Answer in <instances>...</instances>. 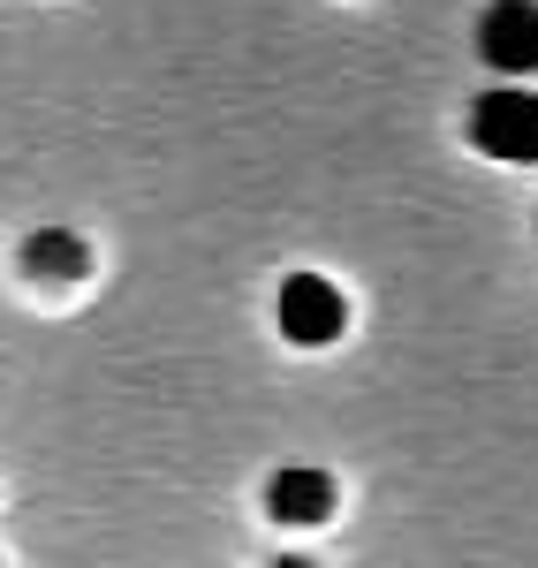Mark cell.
Returning a JSON list of instances; mask_svg holds the SVG:
<instances>
[{
	"label": "cell",
	"instance_id": "6da1fadb",
	"mask_svg": "<svg viewBox=\"0 0 538 568\" xmlns=\"http://www.w3.org/2000/svg\"><path fill=\"white\" fill-rule=\"evenodd\" d=\"M470 144L500 168H538V91L494 84L470 99Z\"/></svg>",
	"mask_w": 538,
	"mask_h": 568
},
{
	"label": "cell",
	"instance_id": "7a4b0ae2",
	"mask_svg": "<svg viewBox=\"0 0 538 568\" xmlns=\"http://www.w3.org/2000/svg\"><path fill=\"white\" fill-rule=\"evenodd\" d=\"M273 318H281V334H288L296 349H326V342H342V326H349V296H342L326 273H288L281 296H273Z\"/></svg>",
	"mask_w": 538,
	"mask_h": 568
},
{
	"label": "cell",
	"instance_id": "3957f363",
	"mask_svg": "<svg viewBox=\"0 0 538 568\" xmlns=\"http://www.w3.org/2000/svg\"><path fill=\"white\" fill-rule=\"evenodd\" d=\"M478 53L500 77H531L538 69V0H494L478 16Z\"/></svg>",
	"mask_w": 538,
	"mask_h": 568
},
{
	"label": "cell",
	"instance_id": "277c9868",
	"mask_svg": "<svg viewBox=\"0 0 538 568\" xmlns=\"http://www.w3.org/2000/svg\"><path fill=\"white\" fill-rule=\"evenodd\" d=\"M266 516L273 524H296V530H312L334 516V478L326 470H312V463H296V470H273L266 485Z\"/></svg>",
	"mask_w": 538,
	"mask_h": 568
},
{
	"label": "cell",
	"instance_id": "5b68a950",
	"mask_svg": "<svg viewBox=\"0 0 538 568\" xmlns=\"http://www.w3.org/2000/svg\"><path fill=\"white\" fill-rule=\"evenodd\" d=\"M23 265H31L39 281L45 273H53V281H77L91 265V251H84V235H69V227H39V235L23 243Z\"/></svg>",
	"mask_w": 538,
	"mask_h": 568
},
{
	"label": "cell",
	"instance_id": "8992f818",
	"mask_svg": "<svg viewBox=\"0 0 538 568\" xmlns=\"http://www.w3.org/2000/svg\"><path fill=\"white\" fill-rule=\"evenodd\" d=\"M273 568H318V561H304V554H281V561H273Z\"/></svg>",
	"mask_w": 538,
	"mask_h": 568
}]
</instances>
